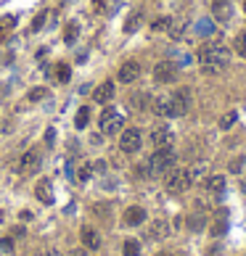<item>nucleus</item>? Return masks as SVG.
<instances>
[{
  "instance_id": "nucleus-37",
  "label": "nucleus",
  "mask_w": 246,
  "mask_h": 256,
  "mask_svg": "<svg viewBox=\"0 0 246 256\" xmlns=\"http://www.w3.org/2000/svg\"><path fill=\"white\" fill-rule=\"evenodd\" d=\"M43 21H45V16H37V19H35V24H32V29H40V27H43Z\"/></svg>"
},
{
  "instance_id": "nucleus-33",
  "label": "nucleus",
  "mask_w": 246,
  "mask_h": 256,
  "mask_svg": "<svg viewBox=\"0 0 246 256\" xmlns=\"http://www.w3.org/2000/svg\"><path fill=\"white\" fill-rule=\"evenodd\" d=\"M198 32H201V35H209L212 32V21L209 19H201V21H198Z\"/></svg>"
},
{
  "instance_id": "nucleus-14",
  "label": "nucleus",
  "mask_w": 246,
  "mask_h": 256,
  "mask_svg": "<svg viewBox=\"0 0 246 256\" xmlns=\"http://www.w3.org/2000/svg\"><path fill=\"white\" fill-rule=\"evenodd\" d=\"M35 193H37V198H40L43 204H53V185H50V180H40Z\"/></svg>"
},
{
  "instance_id": "nucleus-11",
  "label": "nucleus",
  "mask_w": 246,
  "mask_h": 256,
  "mask_svg": "<svg viewBox=\"0 0 246 256\" xmlns=\"http://www.w3.org/2000/svg\"><path fill=\"white\" fill-rule=\"evenodd\" d=\"M37 167H40V153H37V151H27L24 156H21V172L32 174V172H37Z\"/></svg>"
},
{
  "instance_id": "nucleus-7",
  "label": "nucleus",
  "mask_w": 246,
  "mask_h": 256,
  "mask_svg": "<svg viewBox=\"0 0 246 256\" xmlns=\"http://www.w3.org/2000/svg\"><path fill=\"white\" fill-rule=\"evenodd\" d=\"M170 103H172V116L188 114V108H191V90L188 87H180L175 95H170Z\"/></svg>"
},
{
  "instance_id": "nucleus-2",
  "label": "nucleus",
  "mask_w": 246,
  "mask_h": 256,
  "mask_svg": "<svg viewBox=\"0 0 246 256\" xmlns=\"http://www.w3.org/2000/svg\"><path fill=\"white\" fill-rule=\"evenodd\" d=\"M175 161H178V156L172 148H156V153L148 159V169L151 174H167L175 169Z\"/></svg>"
},
{
  "instance_id": "nucleus-5",
  "label": "nucleus",
  "mask_w": 246,
  "mask_h": 256,
  "mask_svg": "<svg viewBox=\"0 0 246 256\" xmlns=\"http://www.w3.org/2000/svg\"><path fill=\"white\" fill-rule=\"evenodd\" d=\"M141 143H143L141 129H135V127L125 129V132H122V137H119V148L125 151V153H135V151H141Z\"/></svg>"
},
{
  "instance_id": "nucleus-17",
  "label": "nucleus",
  "mask_w": 246,
  "mask_h": 256,
  "mask_svg": "<svg viewBox=\"0 0 246 256\" xmlns=\"http://www.w3.org/2000/svg\"><path fill=\"white\" fill-rule=\"evenodd\" d=\"M153 111H156L159 116H172V103H170V98H156V100H153Z\"/></svg>"
},
{
  "instance_id": "nucleus-6",
  "label": "nucleus",
  "mask_w": 246,
  "mask_h": 256,
  "mask_svg": "<svg viewBox=\"0 0 246 256\" xmlns=\"http://www.w3.org/2000/svg\"><path fill=\"white\" fill-rule=\"evenodd\" d=\"M153 80H156L159 85H170L178 80V66L172 64V61H161V64H156V69H153Z\"/></svg>"
},
{
  "instance_id": "nucleus-18",
  "label": "nucleus",
  "mask_w": 246,
  "mask_h": 256,
  "mask_svg": "<svg viewBox=\"0 0 246 256\" xmlns=\"http://www.w3.org/2000/svg\"><path fill=\"white\" fill-rule=\"evenodd\" d=\"M167 232H170V227H167V222H164V219H156V222L151 224V232H148V235L159 240V238H164Z\"/></svg>"
},
{
  "instance_id": "nucleus-40",
  "label": "nucleus",
  "mask_w": 246,
  "mask_h": 256,
  "mask_svg": "<svg viewBox=\"0 0 246 256\" xmlns=\"http://www.w3.org/2000/svg\"><path fill=\"white\" fill-rule=\"evenodd\" d=\"M244 11H246V3H244Z\"/></svg>"
},
{
  "instance_id": "nucleus-9",
  "label": "nucleus",
  "mask_w": 246,
  "mask_h": 256,
  "mask_svg": "<svg viewBox=\"0 0 246 256\" xmlns=\"http://www.w3.org/2000/svg\"><path fill=\"white\" fill-rule=\"evenodd\" d=\"M138 77H141V64H138V61H127V64L119 66V82L130 85V82H135Z\"/></svg>"
},
{
  "instance_id": "nucleus-23",
  "label": "nucleus",
  "mask_w": 246,
  "mask_h": 256,
  "mask_svg": "<svg viewBox=\"0 0 246 256\" xmlns=\"http://www.w3.org/2000/svg\"><path fill=\"white\" fill-rule=\"evenodd\" d=\"M125 256H141V243H138V240H127L125 243Z\"/></svg>"
},
{
  "instance_id": "nucleus-29",
  "label": "nucleus",
  "mask_w": 246,
  "mask_h": 256,
  "mask_svg": "<svg viewBox=\"0 0 246 256\" xmlns=\"http://www.w3.org/2000/svg\"><path fill=\"white\" fill-rule=\"evenodd\" d=\"M45 92H48L45 87H35V90H29V95H27V98L35 103V100H43V98H45Z\"/></svg>"
},
{
  "instance_id": "nucleus-10",
  "label": "nucleus",
  "mask_w": 246,
  "mask_h": 256,
  "mask_svg": "<svg viewBox=\"0 0 246 256\" xmlns=\"http://www.w3.org/2000/svg\"><path fill=\"white\" fill-rule=\"evenodd\" d=\"M212 11H214V19H217L220 24H225V21H230V16H233V5H230V0H214Z\"/></svg>"
},
{
  "instance_id": "nucleus-34",
  "label": "nucleus",
  "mask_w": 246,
  "mask_h": 256,
  "mask_svg": "<svg viewBox=\"0 0 246 256\" xmlns=\"http://www.w3.org/2000/svg\"><path fill=\"white\" fill-rule=\"evenodd\" d=\"M90 174H93V167H90V164H85V167H80V174H77V177H80V180L85 182Z\"/></svg>"
},
{
  "instance_id": "nucleus-36",
  "label": "nucleus",
  "mask_w": 246,
  "mask_h": 256,
  "mask_svg": "<svg viewBox=\"0 0 246 256\" xmlns=\"http://www.w3.org/2000/svg\"><path fill=\"white\" fill-rule=\"evenodd\" d=\"M69 256H88V248H74Z\"/></svg>"
},
{
  "instance_id": "nucleus-22",
  "label": "nucleus",
  "mask_w": 246,
  "mask_h": 256,
  "mask_svg": "<svg viewBox=\"0 0 246 256\" xmlns=\"http://www.w3.org/2000/svg\"><path fill=\"white\" fill-rule=\"evenodd\" d=\"M204 172H206V169H204V164H194V167L188 169V177H191V182L201 180V177H204Z\"/></svg>"
},
{
  "instance_id": "nucleus-20",
  "label": "nucleus",
  "mask_w": 246,
  "mask_h": 256,
  "mask_svg": "<svg viewBox=\"0 0 246 256\" xmlns=\"http://www.w3.org/2000/svg\"><path fill=\"white\" fill-rule=\"evenodd\" d=\"M167 32H170V37H172V40H180V37H183V32H186V21H183V19H178V21H170V29H167Z\"/></svg>"
},
{
  "instance_id": "nucleus-32",
  "label": "nucleus",
  "mask_w": 246,
  "mask_h": 256,
  "mask_svg": "<svg viewBox=\"0 0 246 256\" xmlns=\"http://www.w3.org/2000/svg\"><path fill=\"white\" fill-rule=\"evenodd\" d=\"M0 251H3V254H11L13 251V240L11 238H0Z\"/></svg>"
},
{
  "instance_id": "nucleus-24",
  "label": "nucleus",
  "mask_w": 246,
  "mask_h": 256,
  "mask_svg": "<svg viewBox=\"0 0 246 256\" xmlns=\"http://www.w3.org/2000/svg\"><path fill=\"white\" fill-rule=\"evenodd\" d=\"M244 167H246V156H236L233 161H230V172L233 174H241Z\"/></svg>"
},
{
  "instance_id": "nucleus-12",
  "label": "nucleus",
  "mask_w": 246,
  "mask_h": 256,
  "mask_svg": "<svg viewBox=\"0 0 246 256\" xmlns=\"http://www.w3.org/2000/svg\"><path fill=\"white\" fill-rule=\"evenodd\" d=\"M82 243L88 251H96V248H101V235L93 227H82Z\"/></svg>"
},
{
  "instance_id": "nucleus-26",
  "label": "nucleus",
  "mask_w": 246,
  "mask_h": 256,
  "mask_svg": "<svg viewBox=\"0 0 246 256\" xmlns=\"http://www.w3.org/2000/svg\"><path fill=\"white\" fill-rule=\"evenodd\" d=\"M236 50H238V56L246 58V32H241L236 37Z\"/></svg>"
},
{
  "instance_id": "nucleus-3",
  "label": "nucleus",
  "mask_w": 246,
  "mask_h": 256,
  "mask_svg": "<svg viewBox=\"0 0 246 256\" xmlns=\"http://www.w3.org/2000/svg\"><path fill=\"white\" fill-rule=\"evenodd\" d=\"M122 127H125V116H122L119 111L106 108V111L101 114V132L103 135H114V132H119Z\"/></svg>"
},
{
  "instance_id": "nucleus-1",
  "label": "nucleus",
  "mask_w": 246,
  "mask_h": 256,
  "mask_svg": "<svg viewBox=\"0 0 246 256\" xmlns=\"http://www.w3.org/2000/svg\"><path fill=\"white\" fill-rule=\"evenodd\" d=\"M198 61H201V72L204 74H220L222 66H228V61H230V50L225 48V45H217V43L201 45Z\"/></svg>"
},
{
  "instance_id": "nucleus-30",
  "label": "nucleus",
  "mask_w": 246,
  "mask_h": 256,
  "mask_svg": "<svg viewBox=\"0 0 246 256\" xmlns=\"http://www.w3.org/2000/svg\"><path fill=\"white\" fill-rule=\"evenodd\" d=\"M69 77H72V69L58 64V82H69Z\"/></svg>"
},
{
  "instance_id": "nucleus-25",
  "label": "nucleus",
  "mask_w": 246,
  "mask_h": 256,
  "mask_svg": "<svg viewBox=\"0 0 246 256\" xmlns=\"http://www.w3.org/2000/svg\"><path fill=\"white\" fill-rule=\"evenodd\" d=\"M188 227L194 230V232H198V230L204 227V216H201V214H194V216L188 219Z\"/></svg>"
},
{
  "instance_id": "nucleus-4",
  "label": "nucleus",
  "mask_w": 246,
  "mask_h": 256,
  "mask_svg": "<svg viewBox=\"0 0 246 256\" xmlns=\"http://www.w3.org/2000/svg\"><path fill=\"white\" fill-rule=\"evenodd\" d=\"M191 177H188V169H172V172H167V190L170 193H183L191 188Z\"/></svg>"
},
{
  "instance_id": "nucleus-27",
  "label": "nucleus",
  "mask_w": 246,
  "mask_h": 256,
  "mask_svg": "<svg viewBox=\"0 0 246 256\" xmlns=\"http://www.w3.org/2000/svg\"><path fill=\"white\" fill-rule=\"evenodd\" d=\"M138 24H141V13H133V16L127 19V24H125V32H135Z\"/></svg>"
},
{
  "instance_id": "nucleus-13",
  "label": "nucleus",
  "mask_w": 246,
  "mask_h": 256,
  "mask_svg": "<svg viewBox=\"0 0 246 256\" xmlns=\"http://www.w3.org/2000/svg\"><path fill=\"white\" fill-rule=\"evenodd\" d=\"M93 98H96V103H109V100L114 98V82H103V85H98L96 92H93Z\"/></svg>"
},
{
  "instance_id": "nucleus-38",
  "label": "nucleus",
  "mask_w": 246,
  "mask_h": 256,
  "mask_svg": "<svg viewBox=\"0 0 246 256\" xmlns=\"http://www.w3.org/2000/svg\"><path fill=\"white\" fill-rule=\"evenodd\" d=\"M40 256H61L58 251H45V254H40Z\"/></svg>"
},
{
  "instance_id": "nucleus-35",
  "label": "nucleus",
  "mask_w": 246,
  "mask_h": 256,
  "mask_svg": "<svg viewBox=\"0 0 246 256\" xmlns=\"http://www.w3.org/2000/svg\"><path fill=\"white\" fill-rule=\"evenodd\" d=\"M170 21L172 19H156L153 21V29H170Z\"/></svg>"
},
{
  "instance_id": "nucleus-19",
  "label": "nucleus",
  "mask_w": 246,
  "mask_h": 256,
  "mask_svg": "<svg viewBox=\"0 0 246 256\" xmlns=\"http://www.w3.org/2000/svg\"><path fill=\"white\" fill-rule=\"evenodd\" d=\"M88 122H90V108H88V106H82L80 111H77V116H74L77 129H85V127H88Z\"/></svg>"
},
{
  "instance_id": "nucleus-39",
  "label": "nucleus",
  "mask_w": 246,
  "mask_h": 256,
  "mask_svg": "<svg viewBox=\"0 0 246 256\" xmlns=\"http://www.w3.org/2000/svg\"><path fill=\"white\" fill-rule=\"evenodd\" d=\"M159 256H170V254H159Z\"/></svg>"
},
{
  "instance_id": "nucleus-15",
  "label": "nucleus",
  "mask_w": 246,
  "mask_h": 256,
  "mask_svg": "<svg viewBox=\"0 0 246 256\" xmlns=\"http://www.w3.org/2000/svg\"><path fill=\"white\" fill-rule=\"evenodd\" d=\"M204 190L206 193H222V190H225V177H222V174L206 177V180H204Z\"/></svg>"
},
{
  "instance_id": "nucleus-21",
  "label": "nucleus",
  "mask_w": 246,
  "mask_h": 256,
  "mask_svg": "<svg viewBox=\"0 0 246 256\" xmlns=\"http://www.w3.org/2000/svg\"><path fill=\"white\" fill-rule=\"evenodd\" d=\"M77 35H80V24H77V21H69L66 29H64V40H66V45H72V43L77 40Z\"/></svg>"
},
{
  "instance_id": "nucleus-28",
  "label": "nucleus",
  "mask_w": 246,
  "mask_h": 256,
  "mask_svg": "<svg viewBox=\"0 0 246 256\" xmlns=\"http://www.w3.org/2000/svg\"><path fill=\"white\" fill-rule=\"evenodd\" d=\"M225 230H228V222H225V219H222V216H220V219L212 224V235H222V232H225Z\"/></svg>"
},
{
  "instance_id": "nucleus-16",
  "label": "nucleus",
  "mask_w": 246,
  "mask_h": 256,
  "mask_svg": "<svg viewBox=\"0 0 246 256\" xmlns=\"http://www.w3.org/2000/svg\"><path fill=\"white\" fill-rule=\"evenodd\" d=\"M143 219H146V212H143L141 206H130L127 212H125V222L133 224V227H135V224H141Z\"/></svg>"
},
{
  "instance_id": "nucleus-8",
  "label": "nucleus",
  "mask_w": 246,
  "mask_h": 256,
  "mask_svg": "<svg viewBox=\"0 0 246 256\" xmlns=\"http://www.w3.org/2000/svg\"><path fill=\"white\" fill-rule=\"evenodd\" d=\"M151 143L156 145V148H172V143H175L172 129L170 127H156L151 132Z\"/></svg>"
},
{
  "instance_id": "nucleus-31",
  "label": "nucleus",
  "mask_w": 246,
  "mask_h": 256,
  "mask_svg": "<svg viewBox=\"0 0 246 256\" xmlns=\"http://www.w3.org/2000/svg\"><path fill=\"white\" fill-rule=\"evenodd\" d=\"M233 124H236V114H225V116L220 119V127H222V129L233 127Z\"/></svg>"
}]
</instances>
